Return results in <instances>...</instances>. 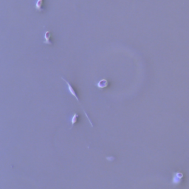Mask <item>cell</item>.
<instances>
[{"label": "cell", "mask_w": 189, "mask_h": 189, "mask_svg": "<svg viewBox=\"0 0 189 189\" xmlns=\"http://www.w3.org/2000/svg\"><path fill=\"white\" fill-rule=\"evenodd\" d=\"M61 79L63 80L64 81L65 83H66V84H67V88H68V90H69V92H70V93L71 94V95L72 96H73L74 98H75V99H76V100L80 104V105H81V109L83 110V111H84V113L85 114V115H86V118H87V120H88V121L90 122V126H92V127H93V124H92V121H91V120H90V117H89V115L87 114V113H86V112L85 111V110L84 109V107H83V106L81 105V102H80V100H79V98H78V95H77V93H76V91H75V90L74 89V87L72 86V85L71 84H70V82L68 81H67L66 79H64L63 77H61Z\"/></svg>", "instance_id": "obj_1"}, {"label": "cell", "mask_w": 189, "mask_h": 189, "mask_svg": "<svg viewBox=\"0 0 189 189\" xmlns=\"http://www.w3.org/2000/svg\"><path fill=\"white\" fill-rule=\"evenodd\" d=\"M43 44L47 45H53V42L52 41V32L50 30H47L44 35Z\"/></svg>", "instance_id": "obj_2"}, {"label": "cell", "mask_w": 189, "mask_h": 189, "mask_svg": "<svg viewBox=\"0 0 189 189\" xmlns=\"http://www.w3.org/2000/svg\"><path fill=\"white\" fill-rule=\"evenodd\" d=\"M35 9L39 13L43 12L45 9V0H36L35 3Z\"/></svg>", "instance_id": "obj_3"}, {"label": "cell", "mask_w": 189, "mask_h": 189, "mask_svg": "<svg viewBox=\"0 0 189 189\" xmlns=\"http://www.w3.org/2000/svg\"><path fill=\"white\" fill-rule=\"evenodd\" d=\"M110 84L109 81H107L106 79H101L100 81H99L98 83H97V87L100 89V90H104L105 88H106Z\"/></svg>", "instance_id": "obj_4"}, {"label": "cell", "mask_w": 189, "mask_h": 189, "mask_svg": "<svg viewBox=\"0 0 189 189\" xmlns=\"http://www.w3.org/2000/svg\"><path fill=\"white\" fill-rule=\"evenodd\" d=\"M183 174L179 172H177L174 174V177H173V180H172V183L175 185L179 184L181 181V179L183 178Z\"/></svg>", "instance_id": "obj_5"}, {"label": "cell", "mask_w": 189, "mask_h": 189, "mask_svg": "<svg viewBox=\"0 0 189 189\" xmlns=\"http://www.w3.org/2000/svg\"><path fill=\"white\" fill-rule=\"evenodd\" d=\"M78 116H79V114H77V113H73L72 114V118H71V119H70V122H71V127L70 128V129H72V127L75 126V124L77 123V120H78Z\"/></svg>", "instance_id": "obj_6"}]
</instances>
